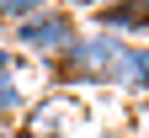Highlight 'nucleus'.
<instances>
[{"mask_svg":"<svg viewBox=\"0 0 149 138\" xmlns=\"http://www.w3.org/2000/svg\"><path fill=\"white\" fill-rule=\"evenodd\" d=\"M123 58H128V37H117V32H80L74 48L64 53V74L85 80V85H117Z\"/></svg>","mask_w":149,"mask_h":138,"instance_id":"1","label":"nucleus"},{"mask_svg":"<svg viewBox=\"0 0 149 138\" xmlns=\"http://www.w3.org/2000/svg\"><path fill=\"white\" fill-rule=\"evenodd\" d=\"M74 37H80L74 16L59 11V6H43L32 21L16 27V48H27V53H37V58H64V53L74 48Z\"/></svg>","mask_w":149,"mask_h":138,"instance_id":"2","label":"nucleus"},{"mask_svg":"<svg viewBox=\"0 0 149 138\" xmlns=\"http://www.w3.org/2000/svg\"><path fill=\"white\" fill-rule=\"evenodd\" d=\"M96 32H133V37H149V6L144 0H128V6H96Z\"/></svg>","mask_w":149,"mask_h":138,"instance_id":"3","label":"nucleus"},{"mask_svg":"<svg viewBox=\"0 0 149 138\" xmlns=\"http://www.w3.org/2000/svg\"><path fill=\"white\" fill-rule=\"evenodd\" d=\"M117 90L128 96H149V43H128V58H123V74H117Z\"/></svg>","mask_w":149,"mask_h":138,"instance_id":"4","label":"nucleus"},{"mask_svg":"<svg viewBox=\"0 0 149 138\" xmlns=\"http://www.w3.org/2000/svg\"><path fill=\"white\" fill-rule=\"evenodd\" d=\"M37 11H43V0H0V21H11V27L32 21Z\"/></svg>","mask_w":149,"mask_h":138,"instance_id":"5","label":"nucleus"},{"mask_svg":"<svg viewBox=\"0 0 149 138\" xmlns=\"http://www.w3.org/2000/svg\"><path fill=\"white\" fill-rule=\"evenodd\" d=\"M22 101H27V90L16 85L6 69H0V117H6V112H22Z\"/></svg>","mask_w":149,"mask_h":138,"instance_id":"6","label":"nucleus"}]
</instances>
